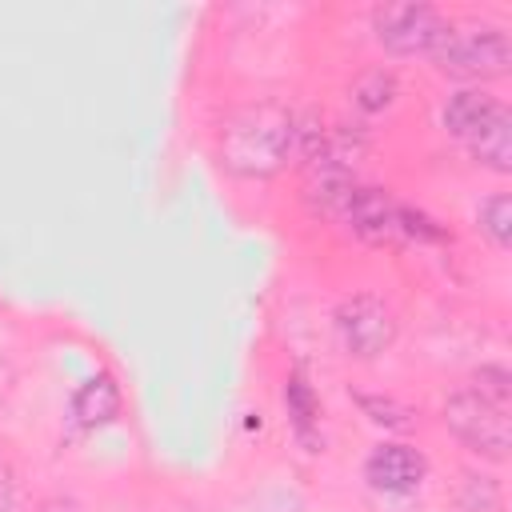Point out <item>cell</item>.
I'll return each mask as SVG.
<instances>
[{"label":"cell","instance_id":"cell-20","mask_svg":"<svg viewBox=\"0 0 512 512\" xmlns=\"http://www.w3.org/2000/svg\"><path fill=\"white\" fill-rule=\"evenodd\" d=\"M0 372H4V356H0Z\"/></svg>","mask_w":512,"mask_h":512},{"label":"cell","instance_id":"cell-2","mask_svg":"<svg viewBox=\"0 0 512 512\" xmlns=\"http://www.w3.org/2000/svg\"><path fill=\"white\" fill-rule=\"evenodd\" d=\"M332 216L344 220L372 248H412V244L424 248V244H444L448 240V232L428 212H420V208L404 204L400 196H392L388 188L364 184V180H356L340 196Z\"/></svg>","mask_w":512,"mask_h":512},{"label":"cell","instance_id":"cell-15","mask_svg":"<svg viewBox=\"0 0 512 512\" xmlns=\"http://www.w3.org/2000/svg\"><path fill=\"white\" fill-rule=\"evenodd\" d=\"M456 500H460V512H504V484L492 472L468 468V472H460Z\"/></svg>","mask_w":512,"mask_h":512},{"label":"cell","instance_id":"cell-8","mask_svg":"<svg viewBox=\"0 0 512 512\" xmlns=\"http://www.w3.org/2000/svg\"><path fill=\"white\" fill-rule=\"evenodd\" d=\"M504 108V100L492 88H452L440 104V128L448 140L464 144L480 124H488L496 112Z\"/></svg>","mask_w":512,"mask_h":512},{"label":"cell","instance_id":"cell-6","mask_svg":"<svg viewBox=\"0 0 512 512\" xmlns=\"http://www.w3.org/2000/svg\"><path fill=\"white\" fill-rule=\"evenodd\" d=\"M328 320L336 348L356 364L384 360L400 340V320L380 292H348L344 300H336Z\"/></svg>","mask_w":512,"mask_h":512},{"label":"cell","instance_id":"cell-11","mask_svg":"<svg viewBox=\"0 0 512 512\" xmlns=\"http://www.w3.org/2000/svg\"><path fill=\"white\" fill-rule=\"evenodd\" d=\"M116 412H120V392H116V384H112L108 376L84 380V384L72 392V400H68V416H72L84 432L104 428Z\"/></svg>","mask_w":512,"mask_h":512},{"label":"cell","instance_id":"cell-10","mask_svg":"<svg viewBox=\"0 0 512 512\" xmlns=\"http://www.w3.org/2000/svg\"><path fill=\"white\" fill-rule=\"evenodd\" d=\"M284 412H288L292 436L308 452H316L324 444L320 440V416H324V408H320V396H316V388H312V380H308L304 368H292L288 380H284Z\"/></svg>","mask_w":512,"mask_h":512},{"label":"cell","instance_id":"cell-13","mask_svg":"<svg viewBox=\"0 0 512 512\" xmlns=\"http://www.w3.org/2000/svg\"><path fill=\"white\" fill-rule=\"evenodd\" d=\"M472 224L492 252H508V244H512V196H508V188H492L488 196H480Z\"/></svg>","mask_w":512,"mask_h":512},{"label":"cell","instance_id":"cell-12","mask_svg":"<svg viewBox=\"0 0 512 512\" xmlns=\"http://www.w3.org/2000/svg\"><path fill=\"white\" fill-rule=\"evenodd\" d=\"M352 108L360 116H384L400 100V76L388 64H372L352 80Z\"/></svg>","mask_w":512,"mask_h":512},{"label":"cell","instance_id":"cell-17","mask_svg":"<svg viewBox=\"0 0 512 512\" xmlns=\"http://www.w3.org/2000/svg\"><path fill=\"white\" fill-rule=\"evenodd\" d=\"M480 396H488L492 404H500V408H508L512 404V372L500 364V360H488V364H480L476 372H472V380H468Z\"/></svg>","mask_w":512,"mask_h":512},{"label":"cell","instance_id":"cell-1","mask_svg":"<svg viewBox=\"0 0 512 512\" xmlns=\"http://www.w3.org/2000/svg\"><path fill=\"white\" fill-rule=\"evenodd\" d=\"M300 116L276 100H244L216 128V160L232 180H272L296 156Z\"/></svg>","mask_w":512,"mask_h":512},{"label":"cell","instance_id":"cell-9","mask_svg":"<svg viewBox=\"0 0 512 512\" xmlns=\"http://www.w3.org/2000/svg\"><path fill=\"white\" fill-rule=\"evenodd\" d=\"M460 148L468 152V160L476 168L492 172L496 180H508L512 176V112H508V104L488 124H480Z\"/></svg>","mask_w":512,"mask_h":512},{"label":"cell","instance_id":"cell-19","mask_svg":"<svg viewBox=\"0 0 512 512\" xmlns=\"http://www.w3.org/2000/svg\"><path fill=\"white\" fill-rule=\"evenodd\" d=\"M32 512H84V504H80L72 492H44V496L32 504Z\"/></svg>","mask_w":512,"mask_h":512},{"label":"cell","instance_id":"cell-5","mask_svg":"<svg viewBox=\"0 0 512 512\" xmlns=\"http://www.w3.org/2000/svg\"><path fill=\"white\" fill-rule=\"evenodd\" d=\"M452 16L428 0H388L368 12L372 40L392 60H432Z\"/></svg>","mask_w":512,"mask_h":512},{"label":"cell","instance_id":"cell-7","mask_svg":"<svg viewBox=\"0 0 512 512\" xmlns=\"http://www.w3.org/2000/svg\"><path fill=\"white\" fill-rule=\"evenodd\" d=\"M428 472H432L428 456L412 440H400V436H384L380 444H372L364 452V464H360L364 484L384 500L420 496V488L428 484Z\"/></svg>","mask_w":512,"mask_h":512},{"label":"cell","instance_id":"cell-14","mask_svg":"<svg viewBox=\"0 0 512 512\" xmlns=\"http://www.w3.org/2000/svg\"><path fill=\"white\" fill-rule=\"evenodd\" d=\"M236 512H308V500L296 484L288 480H268V484H256L240 496Z\"/></svg>","mask_w":512,"mask_h":512},{"label":"cell","instance_id":"cell-16","mask_svg":"<svg viewBox=\"0 0 512 512\" xmlns=\"http://www.w3.org/2000/svg\"><path fill=\"white\" fill-rule=\"evenodd\" d=\"M352 400L360 404V412L368 416V424L384 428V432H408L416 424V412L396 400V396H380V392H352Z\"/></svg>","mask_w":512,"mask_h":512},{"label":"cell","instance_id":"cell-3","mask_svg":"<svg viewBox=\"0 0 512 512\" xmlns=\"http://www.w3.org/2000/svg\"><path fill=\"white\" fill-rule=\"evenodd\" d=\"M432 68L456 80V88H492L512 72V36L496 20H452Z\"/></svg>","mask_w":512,"mask_h":512},{"label":"cell","instance_id":"cell-4","mask_svg":"<svg viewBox=\"0 0 512 512\" xmlns=\"http://www.w3.org/2000/svg\"><path fill=\"white\" fill-rule=\"evenodd\" d=\"M440 424L444 432L476 460L484 464H504L512 452V424H508V408L492 404L488 396H480L472 384H460L444 396L440 404Z\"/></svg>","mask_w":512,"mask_h":512},{"label":"cell","instance_id":"cell-18","mask_svg":"<svg viewBox=\"0 0 512 512\" xmlns=\"http://www.w3.org/2000/svg\"><path fill=\"white\" fill-rule=\"evenodd\" d=\"M20 508H24L20 468H16V460L0 448V512H20Z\"/></svg>","mask_w":512,"mask_h":512}]
</instances>
